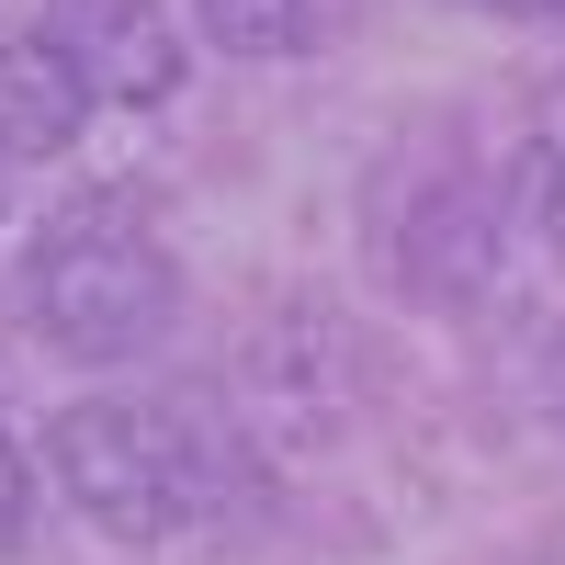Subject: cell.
<instances>
[{"mask_svg":"<svg viewBox=\"0 0 565 565\" xmlns=\"http://www.w3.org/2000/svg\"><path fill=\"white\" fill-rule=\"evenodd\" d=\"M463 12H487V23H565V0H463Z\"/></svg>","mask_w":565,"mask_h":565,"instance_id":"obj_8","label":"cell"},{"mask_svg":"<svg viewBox=\"0 0 565 565\" xmlns=\"http://www.w3.org/2000/svg\"><path fill=\"white\" fill-rule=\"evenodd\" d=\"M90 114H103V103L79 90V68L57 57V34H45V23H12V34H0V159H68Z\"/></svg>","mask_w":565,"mask_h":565,"instance_id":"obj_4","label":"cell"},{"mask_svg":"<svg viewBox=\"0 0 565 565\" xmlns=\"http://www.w3.org/2000/svg\"><path fill=\"white\" fill-rule=\"evenodd\" d=\"M521 565H565V521H554V532H543V543H532Z\"/></svg>","mask_w":565,"mask_h":565,"instance_id":"obj_9","label":"cell"},{"mask_svg":"<svg viewBox=\"0 0 565 565\" xmlns=\"http://www.w3.org/2000/svg\"><path fill=\"white\" fill-rule=\"evenodd\" d=\"M328 12L340 0H193V34L238 68H282L306 45H328Z\"/></svg>","mask_w":565,"mask_h":565,"instance_id":"obj_5","label":"cell"},{"mask_svg":"<svg viewBox=\"0 0 565 565\" xmlns=\"http://www.w3.org/2000/svg\"><path fill=\"white\" fill-rule=\"evenodd\" d=\"M34 532V452H23V430L0 418V554H12Z\"/></svg>","mask_w":565,"mask_h":565,"instance_id":"obj_7","label":"cell"},{"mask_svg":"<svg viewBox=\"0 0 565 565\" xmlns=\"http://www.w3.org/2000/svg\"><path fill=\"white\" fill-rule=\"evenodd\" d=\"M23 317L68 362H148L181 328V260L159 249L148 215L125 204H68L23 249Z\"/></svg>","mask_w":565,"mask_h":565,"instance_id":"obj_2","label":"cell"},{"mask_svg":"<svg viewBox=\"0 0 565 565\" xmlns=\"http://www.w3.org/2000/svg\"><path fill=\"white\" fill-rule=\"evenodd\" d=\"M0 170H12V159H0ZM0 226H12V181H0Z\"/></svg>","mask_w":565,"mask_h":565,"instance_id":"obj_10","label":"cell"},{"mask_svg":"<svg viewBox=\"0 0 565 565\" xmlns=\"http://www.w3.org/2000/svg\"><path fill=\"white\" fill-rule=\"evenodd\" d=\"M521 226L565 260V136H543V148H521Z\"/></svg>","mask_w":565,"mask_h":565,"instance_id":"obj_6","label":"cell"},{"mask_svg":"<svg viewBox=\"0 0 565 565\" xmlns=\"http://www.w3.org/2000/svg\"><path fill=\"white\" fill-rule=\"evenodd\" d=\"M45 34L79 68V90L114 114H159L193 79V34H181L170 0H45Z\"/></svg>","mask_w":565,"mask_h":565,"instance_id":"obj_3","label":"cell"},{"mask_svg":"<svg viewBox=\"0 0 565 565\" xmlns=\"http://www.w3.org/2000/svg\"><path fill=\"white\" fill-rule=\"evenodd\" d=\"M45 487L103 543H170L215 521V441L170 396H68L45 418Z\"/></svg>","mask_w":565,"mask_h":565,"instance_id":"obj_1","label":"cell"}]
</instances>
